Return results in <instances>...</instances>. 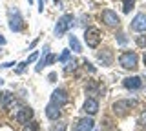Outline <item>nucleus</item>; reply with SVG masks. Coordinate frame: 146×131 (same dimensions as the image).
<instances>
[{
	"mask_svg": "<svg viewBox=\"0 0 146 131\" xmlns=\"http://www.w3.org/2000/svg\"><path fill=\"white\" fill-rule=\"evenodd\" d=\"M7 16H9V29L15 31V33H20V31L24 29V18H22L20 11H18L17 7H11V9L7 11Z\"/></svg>",
	"mask_w": 146,
	"mask_h": 131,
	"instance_id": "obj_1",
	"label": "nucleus"
},
{
	"mask_svg": "<svg viewBox=\"0 0 146 131\" xmlns=\"http://www.w3.org/2000/svg\"><path fill=\"white\" fill-rule=\"evenodd\" d=\"M0 46H6V37L4 35H0Z\"/></svg>",
	"mask_w": 146,
	"mask_h": 131,
	"instance_id": "obj_31",
	"label": "nucleus"
},
{
	"mask_svg": "<svg viewBox=\"0 0 146 131\" xmlns=\"http://www.w3.org/2000/svg\"><path fill=\"white\" fill-rule=\"evenodd\" d=\"M135 104H137L135 100H117V102H113L111 109L117 117H124V115H128V111H130Z\"/></svg>",
	"mask_w": 146,
	"mask_h": 131,
	"instance_id": "obj_5",
	"label": "nucleus"
},
{
	"mask_svg": "<svg viewBox=\"0 0 146 131\" xmlns=\"http://www.w3.org/2000/svg\"><path fill=\"white\" fill-rule=\"evenodd\" d=\"M55 78H57V75H55V73L49 75V82H55Z\"/></svg>",
	"mask_w": 146,
	"mask_h": 131,
	"instance_id": "obj_32",
	"label": "nucleus"
},
{
	"mask_svg": "<svg viewBox=\"0 0 146 131\" xmlns=\"http://www.w3.org/2000/svg\"><path fill=\"white\" fill-rule=\"evenodd\" d=\"M122 86H124L126 89L137 91V89L143 88V80H141V76H128V78L122 80Z\"/></svg>",
	"mask_w": 146,
	"mask_h": 131,
	"instance_id": "obj_9",
	"label": "nucleus"
},
{
	"mask_svg": "<svg viewBox=\"0 0 146 131\" xmlns=\"http://www.w3.org/2000/svg\"><path fill=\"white\" fill-rule=\"evenodd\" d=\"M0 53H2V51H0Z\"/></svg>",
	"mask_w": 146,
	"mask_h": 131,
	"instance_id": "obj_38",
	"label": "nucleus"
},
{
	"mask_svg": "<svg viewBox=\"0 0 146 131\" xmlns=\"http://www.w3.org/2000/svg\"><path fill=\"white\" fill-rule=\"evenodd\" d=\"M71 26H73V15H62L55 26V37H62Z\"/></svg>",
	"mask_w": 146,
	"mask_h": 131,
	"instance_id": "obj_4",
	"label": "nucleus"
},
{
	"mask_svg": "<svg viewBox=\"0 0 146 131\" xmlns=\"http://www.w3.org/2000/svg\"><path fill=\"white\" fill-rule=\"evenodd\" d=\"M68 40H70V47H71L75 53H80V51H82L80 42H79V38H77L75 35H70V38H68Z\"/></svg>",
	"mask_w": 146,
	"mask_h": 131,
	"instance_id": "obj_16",
	"label": "nucleus"
},
{
	"mask_svg": "<svg viewBox=\"0 0 146 131\" xmlns=\"http://www.w3.org/2000/svg\"><path fill=\"white\" fill-rule=\"evenodd\" d=\"M126 42H128V40H126V37L121 33V35H119V44H126Z\"/></svg>",
	"mask_w": 146,
	"mask_h": 131,
	"instance_id": "obj_30",
	"label": "nucleus"
},
{
	"mask_svg": "<svg viewBox=\"0 0 146 131\" xmlns=\"http://www.w3.org/2000/svg\"><path fill=\"white\" fill-rule=\"evenodd\" d=\"M26 66H27V62H22V64H18V69H17V73H22Z\"/></svg>",
	"mask_w": 146,
	"mask_h": 131,
	"instance_id": "obj_29",
	"label": "nucleus"
},
{
	"mask_svg": "<svg viewBox=\"0 0 146 131\" xmlns=\"http://www.w3.org/2000/svg\"><path fill=\"white\" fill-rule=\"evenodd\" d=\"M135 42H137V46H139V47H146V37H144V35L137 37V38H135Z\"/></svg>",
	"mask_w": 146,
	"mask_h": 131,
	"instance_id": "obj_22",
	"label": "nucleus"
},
{
	"mask_svg": "<svg viewBox=\"0 0 146 131\" xmlns=\"http://www.w3.org/2000/svg\"><path fill=\"white\" fill-rule=\"evenodd\" d=\"M133 7H135L133 0H124V2H122V11H124V13H130Z\"/></svg>",
	"mask_w": 146,
	"mask_h": 131,
	"instance_id": "obj_18",
	"label": "nucleus"
},
{
	"mask_svg": "<svg viewBox=\"0 0 146 131\" xmlns=\"http://www.w3.org/2000/svg\"><path fill=\"white\" fill-rule=\"evenodd\" d=\"M100 31L97 28H88L84 31V42L88 44V47L91 49H95V47H99V44H100Z\"/></svg>",
	"mask_w": 146,
	"mask_h": 131,
	"instance_id": "obj_3",
	"label": "nucleus"
},
{
	"mask_svg": "<svg viewBox=\"0 0 146 131\" xmlns=\"http://www.w3.org/2000/svg\"><path fill=\"white\" fill-rule=\"evenodd\" d=\"M82 109L86 111V115H95V113L99 111V100L97 98H88V100L84 102V107Z\"/></svg>",
	"mask_w": 146,
	"mask_h": 131,
	"instance_id": "obj_12",
	"label": "nucleus"
},
{
	"mask_svg": "<svg viewBox=\"0 0 146 131\" xmlns=\"http://www.w3.org/2000/svg\"><path fill=\"white\" fill-rule=\"evenodd\" d=\"M93 128H95V122L88 118V117L77 120V124H75V131H93Z\"/></svg>",
	"mask_w": 146,
	"mask_h": 131,
	"instance_id": "obj_11",
	"label": "nucleus"
},
{
	"mask_svg": "<svg viewBox=\"0 0 146 131\" xmlns=\"http://www.w3.org/2000/svg\"><path fill=\"white\" fill-rule=\"evenodd\" d=\"M57 60L60 62V64H64V62H68V60H70V49H64V51H62V55L58 57Z\"/></svg>",
	"mask_w": 146,
	"mask_h": 131,
	"instance_id": "obj_20",
	"label": "nucleus"
},
{
	"mask_svg": "<svg viewBox=\"0 0 146 131\" xmlns=\"http://www.w3.org/2000/svg\"><path fill=\"white\" fill-rule=\"evenodd\" d=\"M53 131H66V124H57L53 128Z\"/></svg>",
	"mask_w": 146,
	"mask_h": 131,
	"instance_id": "obj_25",
	"label": "nucleus"
},
{
	"mask_svg": "<svg viewBox=\"0 0 146 131\" xmlns=\"http://www.w3.org/2000/svg\"><path fill=\"white\" fill-rule=\"evenodd\" d=\"M84 67H86V71H90V73H95V71H97V69H95V67L91 66L88 60H84Z\"/></svg>",
	"mask_w": 146,
	"mask_h": 131,
	"instance_id": "obj_23",
	"label": "nucleus"
},
{
	"mask_svg": "<svg viewBox=\"0 0 146 131\" xmlns=\"http://www.w3.org/2000/svg\"><path fill=\"white\" fill-rule=\"evenodd\" d=\"M46 117H48L49 120H58L60 118V109H58V106L48 104V106H46Z\"/></svg>",
	"mask_w": 146,
	"mask_h": 131,
	"instance_id": "obj_13",
	"label": "nucleus"
},
{
	"mask_svg": "<svg viewBox=\"0 0 146 131\" xmlns=\"http://www.w3.org/2000/svg\"><path fill=\"white\" fill-rule=\"evenodd\" d=\"M0 102H2V95H0Z\"/></svg>",
	"mask_w": 146,
	"mask_h": 131,
	"instance_id": "obj_37",
	"label": "nucleus"
},
{
	"mask_svg": "<svg viewBox=\"0 0 146 131\" xmlns=\"http://www.w3.org/2000/svg\"><path fill=\"white\" fill-rule=\"evenodd\" d=\"M33 115H35V111L31 109V107H22V109L15 115V118H17L18 124H26V122H29L33 118Z\"/></svg>",
	"mask_w": 146,
	"mask_h": 131,
	"instance_id": "obj_10",
	"label": "nucleus"
},
{
	"mask_svg": "<svg viewBox=\"0 0 146 131\" xmlns=\"http://www.w3.org/2000/svg\"><path fill=\"white\" fill-rule=\"evenodd\" d=\"M27 2H29V6H31V4H33V0H27Z\"/></svg>",
	"mask_w": 146,
	"mask_h": 131,
	"instance_id": "obj_34",
	"label": "nucleus"
},
{
	"mask_svg": "<svg viewBox=\"0 0 146 131\" xmlns=\"http://www.w3.org/2000/svg\"><path fill=\"white\" fill-rule=\"evenodd\" d=\"M68 100H70V97H68L66 89H55L53 95H51V104H55V106H58V107L66 106Z\"/></svg>",
	"mask_w": 146,
	"mask_h": 131,
	"instance_id": "obj_8",
	"label": "nucleus"
},
{
	"mask_svg": "<svg viewBox=\"0 0 146 131\" xmlns=\"http://www.w3.org/2000/svg\"><path fill=\"white\" fill-rule=\"evenodd\" d=\"M97 89H99V86L95 84V82H91L88 88H86V93H90V95H97Z\"/></svg>",
	"mask_w": 146,
	"mask_h": 131,
	"instance_id": "obj_21",
	"label": "nucleus"
},
{
	"mask_svg": "<svg viewBox=\"0 0 146 131\" xmlns=\"http://www.w3.org/2000/svg\"><path fill=\"white\" fill-rule=\"evenodd\" d=\"M139 124L146 126V111H144V113H141V117H139Z\"/></svg>",
	"mask_w": 146,
	"mask_h": 131,
	"instance_id": "obj_26",
	"label": "nucleus"
},
{
	"mask_svg": "<svg viewBox=\"0 0 146 131\" xmlns=\"http://www.w3.org/2000/svg\"><path fill=\"white\" fill-rule=\"evenodd\" d=\"M130 28H131V31H137V33L146 31V13H137L133 16V20H131Z\"/></svg>",
	"mask_w": 146,
	"mask_h": 131,
	"instance_id": "obj_6",
	"label": "nucleus"
},
{
	"mask_svg": "<svg viewBox=\"0 0 146 131\" xmlns=\"http://www.w3.org/2000/svg\"><path fill=\"white\" fill-rule=\"evenodd\" d=\"M2 84H4V80H2V78H0V86H2Z\"/></svg>",
	"mask_w": 146,
	"mask_h": 131,
	"instance_id": "obj_35",
	"label": "nucleus"
},
{
	"mask_svg": "<svg viewBox=\"0 0 146 131\" xmlns=\"http://www.w3.org/2000/svg\"><path fill=\"white\" fill-rule=\"evenodd\" d=\"M53 2H55V4H58V6H60V0H53Z\"/></svg>",
	"mask_w": 146,
	"mask_h": 131,
	"instance_id": "obj_33",
	"label": "nucleus"
},
{
	"mask_svg": "<svg viewBox=\"0 0 146 131\" xmlns=\"http://www.w3.org/2000/svg\"><path fill=\"white\" fill-rule=\"evenodd\" d=\"M99 60L102 62L104 66H111V62H113V55H111V51H102V53H99Z\"/></svg>",
	"mask_w": 146,
	"mask_h": 131,
	"instance_id": "obj_14",
	"label": "nucleus"
},
{
	"mask_svg": "<svg viewBox=\"0 0 146 131\" xmlns=\"http://www.w3.org/2000/svg\"><path fill=\"white\" fill-rule=\"evenodd\" d=\"M144 62H146V53H144Z\"/></svg>",
	"mask_w": 146,
	"mask_h": 131,
	"instance_id": "obj_36",
	"label": "nucleus"
},
{
	"mask_svg": "<svg viewBox=\"0 0 146 131\" xmlns=\"http://www.w3.org/2000/svg\"><path fill=\"white\" fill-rule=\"evenodd\" d=\"M102 22L110 28H115V26L121 24V18H119V15L113 9H104L102 11Z\"/></svg>",
	"mask_w": 146,
	"mask_h": 131,
	"instance_id": "obj_7",
	"label": "nucleus"
},
{
	"mask_svg": "<svg viewBox=\"0 0 146 131\" xmlns=\"http://www.w3.org/2000/svg\"><path fill=\"white\" fill-rule=\"evenodd\" d=\"M36 2H38V11L44 13V4H46V0H36Z\"/></svg>",
	"mask_w": 146,
	"mask_h": 131,
	"instance_id": "obj_28",
	"label": "nucleus"
},
{
	"mask_svg": "<svg viewBox=\"0 0 146 131\" xmlns=\"http://www.w3.org/2000/svg\"><path fill=\"white\" fill-rule=\"evenodd\" d=\"M22 131H40V126H38V122H26Z\"/></svg>",
	"mask_w": 146,
	"mask_h": 131,
	"instance_id": "obj_17",
	"label": "nucleus"
},
{
	"mask_svg": "<svg viewBox=\"0 0 146 131\" xmlns=\"http://www.w3.org/2000/svg\"><path fill=\"white\" fill-rule=\"evenodd\" d=\"M57 58H58L57 55H53V53H49V55L44 58V66H51L53 62H57Z\"/></svg>",
	"mask_w": 146,
	"mask_h": 131,
	"instance_id": "obj_19",
	"label": "nucleus"
},
{
	"mask_svg": "<svg viewBox=\"0 0 146 131\" xmlns=\"http://www.w3.org/2000/svg\"><path fill=\"white\" fill-rule=\"evenodd\" d=\"M119 64L124 67V69H135L137 64H139V57L133 51H124L119 57Z\"/></svg>",
	"mask_w": 146,
	"mask_h": 131,
	"instance_id": "obj_2",
	"label": "nucleus"
},
{
	"mask_svg": "<svg viewBox=\"0 0 146 131\" xmlns=\"http://www.w3.org/2000/svg\"><path fill=\"white\" fill-rule=\"evenodd\" d=\"M75 67H77V66H75V62H71V64L66 67V73H71V71H75Z\"/></svg>",
	"mask_w": 146,
	"mask_h": 131,
	"instance_id": "obj_27",
	"label": "nucleus"
},
{
	"mask_svg": "<svg viewBox=\"0 0 146 131\" xmlns=\"http://www.w3.org/2000/svg\"><path fill=\"white\" fill-rule=\"evenodd\" d=\"M36 58H38V53H36V51H35V53H31V55H29V58H27V60H26V62H27V64H29V62H35V60H36Z\"/></svg>",
	"mask_w": 146,
	"mask_h": 131,
	"instance_id": "obj_24",
	"label": "nucleus"
},
{
	"mask_svg": "<svg viewBox=\"0 0 146 131\" xmlns=\"http://www.w3.org/2000/svg\"><path fill=\"white\" fill-rule=\"evenodd\" d=\"M13 104H15V95L4 93V95H2V106H4V109H9Z\"/></svg>",
	"mask_w": 146,
	"mask_h": 131,
	"instance_id": "obj_15",
	"label": "nucleus"
}]
</instances>
